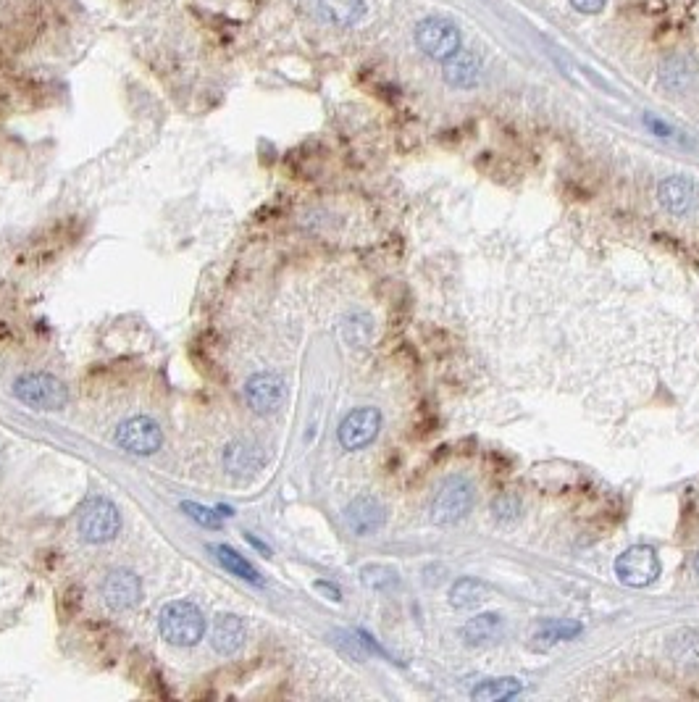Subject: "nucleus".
I'll return each instance as SVG.
<instances>
[{
    "mask_svg": "<svg viewBox=\"0 0 699 702\" xmlns=\"http://www.w3.org/2000/svg\"><path fill=\"white\" fill-rule=\"evenodd\" d=\"M161 637L174 647H192L198 645L205 634V616L203 610L190 600H174L163 605L161 618H158Z\"/></svg>",
    "mask_w": 699,
    "mask_h": 702,
    "instance_id": "obj_1",
    "label": "nucleus"
},
{
    "mask_svg": "<svg viewBox=\"0 0 699 702\" xmlns=\"http://www.w3.org/2000/svg\"><path fill=\"white\" fill-rule=\"evenodd\" d=\"M14 395L37 411H61L69 403V390L61 379L43 371H29L14 384Z\"/></svg>",
    "mask_w": 699,
    "mask_h": 702,
    "instance_id": "obj_2",
    "label": "nucleus"
},
{
    "mask_svg": "<svg viewBox=\"0 0 699 702\" xmlns=\"http://www.w3.org/2000/svg\"><path fill=\"white\" fill-rule=\"evenodd\" d=\"M474 508V487L463 476H450L439 484L431 500V521L437 526H452L463 521Z\"/></svg>",
    "mask_w": 699,
    "mask_h": 702,
    "instance_id": "obj_3",
    "label": "nucleus"
},
{
    "mask_svg": "<svg viewBox=\"0 0 699 702\" xmlns=\"http://www.w3.org/2000/svg\"><path fill=\"white\" fill-rule=\"evenodd\" d=\"M615 576L623 587L642 589L650 587L652 582H657V576L663 571L660 566V555L652 545H634L629 550H623L615 558Z\"/></svg>",
    "mask_w": 699,
    "mask_h": 702,
    "instance_id": "obj_4",
    "label": "nucleus"
},
{
    "mask_svg": "<svg viewBox=\"0 0 699 702\" xmlns=\"http://www.w3.org/2000/svg\"><path fill=\"white\" fill-rule=\"evenodd\" d=\"M121 529V516L119 508L106 500V497H90L82 511H79V534L85 542L92 545H103L111 542Z\"/></svg>",
    "mask_w": 699,
    "mask_h": 702,
    "instance_id": "obj_5",
    "label": "nucleus"
},
{
    "mask_svg": "<svg viewBox=\"0 0 699 702\" xmlns=\"http://www.w3.org/2000/svg\"><path fill=\"white\" fill-rule=\"evenodd\" d=\"M116 445L132 455L158 453L163 445L161 426L148 416H132V419L121 421L116 429Z\"/></svg>",
    "mask_w": 699,
    "mask_h": 702,
    "instance_id": "obj_6",
    "label": "nucleus"
},
{
    "mask_svg": "<svg viewBox=\"0 0 699 702\" xmlns=\"http://www.w3.org/2000/svg\"><path fill=\"white\" fill-rule=\"evenodd\" d=\"M416 43L434 61H447L460 50V32L447 19H424L416 27Z\"/></svg>",
    "mask_w": 699,
    "mask_h": 702,
    "instance_id": "obj_7",
    "label": "nucleus"
},
{
    "mask_svg": "<svg viewBox=\"0 0 699 702\" xmlns=\"http://www.w3.org/2000/svg\"><path fill=\"white\" fill-rule=\"evenodd\" d=\"M379 429H382V413L379 408L366 405V408H355L347 413L339 424L337 437L345 450H363L379 437Z\"/></svg>",
    "mask_w": 699,
    "mask_h": 702,
    "instance_id": "obj_8",
    "label": "nucleus"
},
{
    "mask_svg": "<svg viewBox=\"0 0 699 702\" xmlns=\"http://www.w3.org/2000/svg\"><path fill=\"white\" fill-rule=\"evenodd\" d=\"M100 595H103V603L116 613L132 610L142 600L140 576L127 568H113L100 584Z\"/></svg>",
    "mask_w": 699,
    "mask_h": 702,
    "instance_id": "obj_9",
    "label": "nucleus"
},
{
    "mask_svg": "<svg viewBox=\"0 0 699 702\" xmlns=\"http://www.w3.org/2000/svg\"><path fill=\"white\" fill-rule=\"evenodd\" d=\"M287 398V384L279 374L271 371H261L253 374L245 384V400L255 413H274L284 405Z\"/></svg>",
    "mask_w": 699,
    "mask_h": 702,
    "instance_id": "obj_10",
    "label": "nucleus"
},
{
    "mask_svg": "<svg viewBox=\"0 0 699 702\" xmlns=\"http://www.w3.org/2000/svg\"><path fill=\"white\" fill-rule=\"evenodd\" d=\"M384 521H387V508L374 495L355 497L353 503L345 508V524L358 537L376 534L384 526Z\"/></svg>",
    "mask_w": 699,
    "mask_h": 702,
    "instance_id": "obj_11",
    "label": "nucleus"
},
{
    "mask_svg": "<svg viewBox=\"0 0 699 702\" xmlns=\"http://www.w3.org/2000/svg\"><path fill=\"white\" fill-rule=\"evenodd\" d=\"M266 466V450L253 440H234L224 450V468L232 476H253Z\"/></svg>",
    "mask_w": 699,
    "mask_h": 702,
    "instance_id": "obj_12",
    "label": "nucleus"
},
{
    "mask_svg": "<svg viewBox=\"0 0 699 702\" xmlns=\"http://www.w3.org/2000/svg\"><path fill=\"white\" fill-rule=\"evenodd\" d=\"M248 639V626L242 621L240 616L234 613H221V616L213 618V629H211V645L213 650L224 658L229 655H237Z\"/></svg>",
    "mask_w": 699,
    "mask_h": 702,
    "instance_id": "obj_13",
    "label": "nucleus"
},
{
    "mask_svg": "<svg viewBox=\"0 0 699 702\" xmlns=\"http://www.w3.org/2000/svg\"><path fill=\"white\" fill-rule=\"evenodd\" d=\"M657 200L671 216H684L697 203V185L689 177H668L657 187Z\"/></svg>",
    "mask_w": 699,
    "mask_h": 702,
    "instance_id": "obj_14",
    "label": "nucleus"
},
{
    "mask_svg": "<svg viewBox=\"0 0 699 702\" xmlns=\"http://www.w3.org/2000/svg\"><path fill=\"white\" fill-rule=\"evenodd\" d=\"M502 634H505V618H502L500 613H481V616L471 618V621L460 629L463 642L471 647L492 645Z\"/></svg>",
    "mask_w": 699,
    "mask_h": 702,
    "instance_id": "obj_15",
    "label": "nucleus"
},
{
    "mask_svg": "<svg viewBox=\"0 0 699 702\" xmlns=\"http://www.w3.org/2000/svg\"><path fill=\"white\" fill-rule=\"evenodd\" d=\"M481 77V64L479 58L471 56V53H455L445 61V82L452 87H476L479 85Z\"/></svg>",
    "mask_w": 699,
    "mask_h": 702,
    "instance_id": "obj_16",
    "label": "nucleus"
},
{
    "mask_svg": "<svg viewBox=\"0 0 699 702\" xmlns=\"http://www.w3.org/2000/svg\"><path fill=\"white\" fill-rule=\"evenodd\" d=\"M668 658L676 666L699 668V629H678L668 637Z\"/></svg>",
    "mask_w": 699,
    "mask_h": 702,
    "instance_id": "obj_17",
    "label": "nucleus"
},
{
    "mask_svg": "<svg viewBox=\"0 0 699 702\" xmlns=\"http://www.w3.org/2000/svg\"><path fill=\"white\" fill-rule=\"evenodd\" d=\"M489 597H492V587L481 582V579H474V576H463L450 589V605L458 610L479 608V605L487 603Z\"/></svg>",
    "mask_w": 699,
    "mask_h": 702,
    "instance_id": "obj_18",
    "label": "nucleus"
},
{
    "mask_svg": "<svg viewBox=\"0 0 699 702\" xmlns=\"http://www.w3.org/2000/svg\"><path fill=\"white\" fill-rule=\"evenodd\" d=\"M660 77V85L671 93H678V90H686L692 85L694 79V58L689 56H671L665 58V64L657 71Z\"/></svg>",
    "mask_w": 699,
    "mask_h": 702,
    "instance_id": "obj_19",
    "label": "nucleus"
},
{
    "mask_svg": "<svg viewBox=\"0 0 699 702\" xmlns=\"http://www.w3.org/2000/svg\"><path fill=\"white\" fill-rule=\"evenodd\" d=\"M318 8L326 22L337 27H353L366 16V3L363 0H318Z\"/></svg>",
    "mask_w": 699,
    "mask_h": 702,
    "instance_id": "obj_20",
    "label": "nucleus"
},
{
    "mask_svg": "<svg viewBox=\"0 0 699 702\" xmlns=\"http://www.w3.org/2000/svg\"><path fill=\"white\" fill-rule=\"evenodd\" d=\"M521 692V681L510 679V676H500V679H487L479 681L471 692L476 702H502L516 697Z\"/></svg>",
    "mask_w": 699,
    "mask_h": 702,
    "instance_id": "obj_21",
    "label": "nucleus"
},
{
    "mask_svg": "<svg viewBox=\"0 0 699 702\" xmlns=\"http://www.w3.org/2000/svg\"><path fill=\"white\" fill-rule=\"evenodd\" d=\"M213 553H216V558H219L221 566L229 571L232 576H240L242 582H253V584H263L261 574L255 571V566L250 561H245L237 550H232L229 545H216L213 547Z\"/></svg>",
    "mask_w": 699,
    "mask_h": 702,
    "instance_id": "obj_22",
    "label": "nucleus"
},
{
    "mask_svg": "<svg viewBox=\"0 0 699 702\" xmlns=\"http://www.w3.org/2000/svg\"><path fill=\"white\" fill-rule=\"evenodd\" d=\"M361 582L374 592H392L400 587V574L392 566L384 563H368L361 568Z\"/></svg>",
    "mask_w": 699,
    "mask_h": 702,
    "instance_id": "obj_23",
    "label": "nucleus"
},
{
    "mask_svg": "<svg viewBox=\"0 0 699 702\" xmlns=\"http://www.w3.org/2000/svg\"><path fill=\"white\" fill-rule=\"evenodd\" d=\"M579 634H581V624H573V621H563V618H558V621H544V624L539 626L537 639H544L547 645H555V642H568V639L579 637Z\"/></svg>",
    "mask_w": 699,
    "mask_h": 702,
    "instance_id": "obj_24",
    "label": "nucleus"
},
{
    "mask_svg": "<svg viewBox=\"0 0 699 702\" xmlns=\"http://www.w3.org/2000/svg\"><path fill=\"white\" fill-rule=\"evenodd\" d=\"M523 513V505H521V497L518 495H510V492H505V495H500L495 500V505H492V516H495V521H500V524H516L518 518H521Z\"/></svg>",
    "mask_w": 699,
    "mask_h": 702,
    "instance_id": "obj_25",
    "label": "nucleus"
},
{
    "mask_svg": "<svg viewBox=\"0 0 699 702\" xmlns=\"http://www.w3.org/2000/svg\"><path fill=\"white\" fill-rule=\"evenodd\" d=\"M371 332H374V327H371V319H368V316H363V313H355V316L345 319V337H347V342L353 345V348H363V345H368V340H371Z\"/></svg>",
    "mask_w": 699,
    "mask_h": 702,
    "instance_id": "obj_26",
    "label": "nucleus"
},
{
    "mask_svg": "<svg viewBox=\"0 0 699 702\" xmlns=\"http://www.w3.org/2000/svg\"><path fill=\"white\" fill-rule=\"evenodd\" d=\"M182 511L187 513V516H190L192 521H198L200 526H205V529H219V526H221L219 513L211 511V508H205V505L182 503Z\"/></svg>",
    "mask_w": 699,
    "mask_h": 702,
    "instance_id": "obj_27",
    "label": "nucleus"
},
{
    "mask_svg": "<svg viewBox=\"0 0 699 702\" xmlns=\"http://www.w3.org/2000/svg\"><path fill=\"white\" fill-rule=\"evenodd\" d=\"M608 0H571V6L581 14H600Z\"/></svg>",
    "mask_w": 699,
    "mask_h": 702,
    "instance_id": "obj_28",
    "label": "nucleus"
},
{
    "mask_svg": "<svg viewBox=\"0 0 699 702\" xmlns=\"http://www.w3.org/2000/svg\"><path fill=\"white\" fill-rule=\"evenodd\" d=\"M316 589H318V592H326V595H329V600H334V603H337V600H342V595H339V589L332 587V584L316 582Z\"/></svg>",
    "mask_w": 699,
    "mask_h": 702,
    "instance_id": "obj_29",
    "label": "nucleus"
},
{
    "mask_svg": "<svg viewBox=\"0 0 699 702\" xmlns=\"http://www.w3.org/2000/svg\"><path fill=\"white\" fill-rule=\"evenodd\" d=\"M694 571L699 574V550H697V555H694Z\"/></svg>",
    "mask_w": 699,
    "mask_h": 702,
    "instance_id": "obj_30",
    "label": "nucleus"
}]
</instances>
